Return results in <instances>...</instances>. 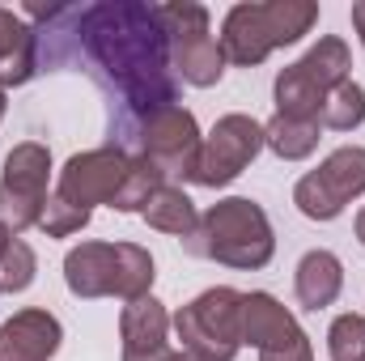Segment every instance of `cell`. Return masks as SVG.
I'll list each match as a JSON object with an SVG mask.
<instances>
[{
    "instance_id": "25",
    "label": "cell",
    "mask_w": 365,
    "mask_h": 361,
    "mask_svg": "<svg viewBox=\"0 0 365 361\" xmlns=\"http://www.w3.org/2000/svg\"><path fill=\"white\" fill-rule=\"evenodd\" d=\"M357 243L365 247V204H361V213H357Z\"/></svg>"
},
{
    "instance_id": "6",
    "label": "cell",
    "mask_w": 365,
    "mask_h": 361,
    "mask_svg": "<svg viewBox=\"0 0 365 361\" xmlns=\"http://www.w3.org/2000/svg\"><path fill=\"white\" fill-rule=\"evenodd\" d=\"M182 349L200 361H234L242 349V293L230 285L204 289L170 319Z\"/></svg>"
},
{
    "instance_id": "26",
    "label": "cell",
    "mask_w": 365,
    "mask_h": 361,
    "mask_svg": "<svg viewBox=\"0 0 365 361\" xmlns=\"http://www.w3.org/2000/svg\"><path fill=\"white\" fill-rule=\"evenodd\" d=\"M166 361H200V357H191L187 349H170V357H166Z\"/></svg>"
},
{
    "instance_id": "27",
    "label": "cell",
    "mask_w": 365,
    "mask_h": 361,
    "mask_svg": "<svg viewBox=\"0 0 365 361\" xmlns=\"http://www.w3.org/2000/svg\"><path fill=\"white\" fill-rule=\"evenodd\" d=\"M9 243H13V234H9V230H4V225H0V255H4V251H9Z\"/></svg>"
},
{
    "instance_id": "10",
    "label": "cell",
    "mask_w": 365,
    "mask_h": 361,
    "mask_svg": "<svg viewBox=\"0 0 365 361\" xmlns=\"http://www.w3.org/2000/svg\"><path fill=\"white\" fill-rule=\"evenodd\" d=\"M264 149V123L255 115H221L212 123V132L204 136L200 145V158H195V171H191V183L200 187H225L234 183Z\"/></svg>"
},
{
    "instance_id": "5",
    "label": "cell",
    "mask_w": 365,
    "mask_h": 361,
    "mask_svg": "<svg viewBox=\"0 0 365 361\" xmlns=\"http://www.w3.org/2000/svg\"><path fill=\"white\" fill-rule=\"evenodd\" d=\"M349 68H353L349 43L336 39V34H323L302 60H293L289 68L276 73V86H272L276 115H289V119H319L327 93L349 81Z\"/></svg>"
},
{
    "instance_id": "20",
    "label": "cell",
    "mask_w": 365,
    "mask_h": 361,
    "mask_svg": "<svg viewBox=\"0 0 365 361\" xmlns=\"http://www.w3.org/2000/svg\"><path fill=\"white\" fill-rule=\"evenodd\" d=\"M166 183V175L149 162V158H140V153H132V171H128V183H123V191L115 195V213H140L145 204H149V195L158 191Z\"/></svg>"
},
{
    "instance_id": "21",
    "label": "cell",
    "mask_w": 365,
    "mask_h": 361,
    "mask_svg": "<svg viewBox=\"0 0 365 361\" xmlns=\"http://www.w3.org/2000/svg\"><path fill=\"white\" fill-rule=\"evenodd\" d=\"M34 272H38V255L30 243L13 238L9 251L0 255V293H26L34 285Z\"/></svg>"
},
{
    "instance_id": "9",
    "label": "cell",
    "mask_w": 365,
    "mask_h": 361,
    "mask_svg": "<svg viewBox=\"0 0 365 361\" xmlns=\"http://www.w3.org/2000/svg\"><path fill=\"white\" fill-rule=\"evenodd\" d=\"M357 195H365V149L340 145L319 162V171L302 175L293 187V204L310 221H336Z\"/></svg>"
},
{
    "instance_id": "28",
    "label": "cell",
    "mask_w": 365,
    "mask_h": 361,
    "mask_svg": "<svg viewBox=\"0 0 365 361\" xmlns=\"http://www.w3.org/2000/svg\"><path fill=\"white\" fill-rule=\"evenodd\" d=\"M4 106H9V102H4V86H0V119H4Z\"/></svg>"
},
{
    "instance_id": "24",
    "label": "cell",
    "mask_w": 365,
    "mask_h": 361,
    "mask_svg": "<svg viewBox=\"0 0 365 361\" xmlns=\"http://www.w3.org/2000/svg\"><path fill=\"white\" fill-rule=\"evenodd\" d=\"M353 30H357V39H361V47H365V0H353Z\"/></svg>"
},
{
    "instance_id": "4",
    "label": "cell",
    "mask_w": 365,
    "mask_h": 361,
    "mask_svg": "<svg viewBox=\"0 0 365 361\" xmlns=\"http://www.w3.org/2000/svg\"><path fill=\"white\" fill-rule=\"evenodd\" d=\"M153 255L140 243H81L64 255V285L77 298L136 302L153 289Z\"/></svg>"
},
{
    "instance_id": "13",
    "label": "cell",
    "mask_w": 365,
    "mask_h": 361,
    "mask_svg": "<svg viewBox=\"0 0 365 361\" xmlns=\"http://www.w3.org/2000/svg\"><path fill=\"white\" fill-rule=\"evenodd\" d=\"M119 340H123L119 361H166L170 357V315H166V306L153 293L128 302L123 315H119Z\"/></svg>"
},
{
    "instance_id": "18",
    "label": "cell",
    "mask_w": 365,
    "mask_h": 361,
    "mask_svg": "<svg viewBox=\"0 0 365 361\" xmlns=\"http://www.w3.org/2000/svg\"><path fill=\"white\" fill-rule=\"evenodd\" d=\"M319 119H289V115H272L264 123V149H272L280 162H302L319 149Z\"/></svg>"
},
{
    "instance_id": "11",
    "label": "cell",
    "mask_w": 365,
    "mask_h": 361,
    "mask_svg": "<svg viewBox=\"0 0 365 361\" xmlns=\"http://www.w3.org/2000/svg\"><path fill=\"white\" fill-rule=\"evenodd\" d=\"M140 158H149L166 179H191L195 158H200V123L187 106H162L140 119Z\"/></svg>"
},
{
    "instance_id": "16",
    "label": "cell",
    "mask_w": 365,
    "mask_h": 361,
    "mask_svg": "<svg viewBox=\"0 0 365 361\" xmlns=\"http://www.w3.org/2000/svg\"><path fill=\"white\" fill-rule=\"evenodd\" d=\"M34 47H38L34 30L13 9H0V86L4 90L9 86H26L34 77V64H38Z\"/></svg>"
},
{
    "instance_id": "22",
    "label": "cell",
    "mask_w": 365,
    "mask_h": 361,
    "mask_svg": "<svg viewBox=\"0 0 365 361\" xmlns=\"http://www.w3.org/2000/svg\"><path fill=\"white\" fill-rule=\"evenodd\" d=\"M327 353L331 361H365V315H336L327 327Z\"/></svg>"
},
{
    "instance_id": "15",
    "label": "cell",
    "mask_w": 365,
    "mask_h": 361,
    "mask_svg": "<svg viewBox=\"0 0 365 361\" xmlns=\"http://www.w3.org/2000/svg\"><path fill=\"white\" fill-rule=\"evenodd\" d=\"M340 289H344V264H340V255H331V251L319 247V251H306L297 260L293 293H297V302L306 310H327L340 298Z\"/></svg>"
},
{
    "instance_id": "12",
    "label": "cell",
    "mask_w": 365,
    "mask_h": 361,
    "mask_svg": "<svg viewBox=\"0 0 365 361\" xmlns=\"http://www.w3.org/2000/svg\"><path fill=\"white\" fill-rule=\"evenodd\" d=\"M128 171H132V153L119 149V145H102V149L73 153L64 162V171H60L56 195L93 213V204H115V195L128 183Z\"/></svg>"
},
{
    "instance_id": "1",
    "label": "cell",
    "mask_w": 365,
    "mask_h": 361,
    "mask_svg": "<svg viewBox=\"0 0 365 361\" xmlns=\"http://www.w3.org/2000/svg\"><path fill=\"white\" fill-rule=\"evenodd\" d=\"M81 43L93 64L119 86L132 111L153 115L175 106V77H170V39L140 0H102L81 13Z\"/></svg>"
},
{
    "instance_id": "17",
    "label": "cell",
    "mask_w": 365,
    "mask_h": 361,
    "mask_svg": "<svg viewBox=\"0 0 365 361\" xmlns=\"http://www.w3.org/2000/svg\"><path fill=\"white\" fill-rule=\"evenodd\" d=\"M140 217H145V225L149 230H162V234H175V238H191L195 234V225H200V213H195V204H191V195L175 187V183H162L153 195H149V204L140 208Z\"/></svg>"
},
{
    "instance_id": "14",
    "label": "cell",
    "mask_w": 365,
    "mask_h": 361,
    "mask_svg": "<svg viewBox=\"0 0 365 361\" xmlns=\"http://www.w3.org/2000/svg\"><path fill=\"white\" fill-rule=\"evenodd\" d=\"M60 319L43 306H26L0 323V361H51L60 353Z\"/></svg>"
},
{
    "instance_id": "2",
    "label": "cell",
    "mask_w": 365,
    "mask_h": 361,
    "mask_svg": "<svg viewBox=\"0 0 365 361\" xmlns=\"http://www.w3.org/2000/svg\"><path fill=\"white\" fill-rule=\"evenodd\" d=\"M182 251L225 264V268L255 272L272 264L276 234L264 204H255L247 195H230V200H217L208 213H200V225L191 238H182Z\"/></svg>"
},
{
    "instance_id": "3",
    "label": "cell",
    "mask_w": 365,
    "mask_h": 361,
    "mask_svg": "<svg viewBox=\"0 0 365 361\" xmlns=\"http://www.w3.org/2000/svg\"><path fill=\"white\" fill-rule=\"evenodd\" d=\"M319 21L314 0H264V4H234L221 21V51L225 64L255 68L272 56L276 47H293L302 34H310Z\"/></svg>"
},
{
    "instance_id": "7",
    "label": "cell",
    "mask_w": 365,
    "mask_h": 361,
    "mask_svg": "<svg viewBox=\"0 0 365 361\" xmlns=\"http://www.w3.org/2000/svg\"><path fill=\"white\" fill-rule=\"evenodd\" d=\"M166 39H170V64L187 86L208 90L225 77V51L212 39V21L208 9L195 0H170V4H153Z\"/></svg>"
},
{
    "instance_id": "23",
    "label": "cell",
    "mask_w": 365,
    "mask_h": 361,
    "mask_svg": "<svg viewBox=\"0 0 365 361\" xmlns=\"http://www.w3.org/2000/svg\"><path fill=\"white\" fill-rule=\"evenodd\" d=\"M86 225H90V208H77V204H68L60 195H47L43 217H38V230L47 238H68V234H77Z\"/></svg>"
},
{
    "instance_id": "19",
    "label": "cell",
    "mask_w": 365,
    "mask_h": 361,
    "mask_svg": "<svg viewBox=\"0 0 365 361\" xmlns=\"http://www.w3.org/2000/svg\"><path fill=\"white\" fill-rule=\"evenodd\" d=\"M319 123L331 128V132H357L365 123V86H357L353 77L344 86H336V90L327 93V102H323Z\"/></svg>"
},
{
    "instance_id": "8",
    "label": "cell",
    "mask_w": 365,
    "mask_h": 361,
    "mask_svg": "<svg viewBox=\"0 0 365 361\" xmlns=\"http://www.w3.org/2000/svg\"><path fill=\"white\" fill-rule=\"evenodd\" d=\"M51 179V149L38 141H21L9 149L0 171V225L17 238L21 230L38 225Z\"/></svg>"
}]
</instances>
